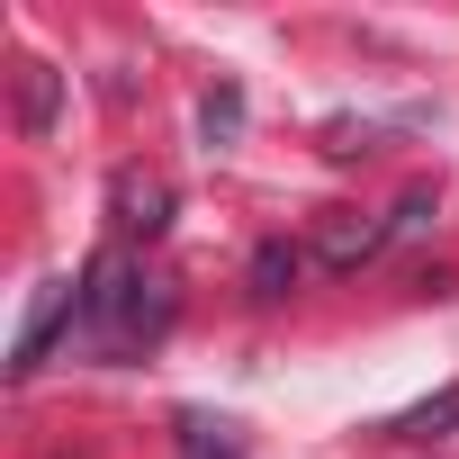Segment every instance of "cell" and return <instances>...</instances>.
Here are the masks:
<instances>
[{"label":"cell","instance_id":"cell-1","mask_svg":"<svg viewBox=\"0 0 459 459\" xmlns=\"http://www.w3.org/2000/svg\"><path fill=\"white\" fill-rule=\"evenodd\" d=\"M82 325H100L117 351H126V342H153V333L171 325V289L144 280L126 253H100V262L82 271Z\"/></svg>","mask_w":459,"mask_h":459},{"label":"cell","instance_id":"cell-2","mask_svg":"<svg viewBox=\"0 0 459 459\" xmlns=\"http://www.w3.org/2000/svg\"><path fill=\"white\" fill-rule=\"evenodd\" d=\"M64 316H82V289H73V280H46L37 307H28V333H19V351H10V378H37V369H46V342H55Z\"/></svg>","mask_w":459,"mask_h":459},{"label":"cell","instance_id":"cell-3","mask_svg":"<svg viewBox=\"0 0 459 459\" xmlns=\"http://www.w3.org/2000/svg\"><path fill=\"white\" fill-rule=\"evenodd\" d=\"M378 244H387V225H360V216H325L316 225V262L325 271H360Z\"/></svg>","mask_w":459,"mask_h":459},{"label":"cell","instance_id":"cell-4","mask_svg":"<svg viewBox=\"0 0 459 459\" xmlns=\"http://www.w3.org/2000/svg\"><path fill=\"white\" fill-rule=\"evenodd\" d=\"M117 225H126V235H162V225H171V189L162 180H144V171H117Z\"/></svg>","mask_w":459,"mask_h":459},{"label":"cell","instance_id":"cell-5","mask_svg":"<svg viewBox=\"0 0 459 459\" xmlns=\"http://www.w3.org/2000/svg\"><path fill=\"white\" fill-rule=\"evenodd\" d=\"M55 108H64V73L55 64H19V126L55 135Z\"/></svg>","mask_w":459,"mask_h":459},{"label":"cell","instance_id":"cell-6","mask_svg":"<svg viewBox=\"0 0 459 459\" xmlns=\"http://www.w3.org/2000/svg\"><path fill=\"white\" fill-rule=\"evenodd\" d=\"M180 459H244V432L225 423V414H180Z\"/></svg>","mask_w":459,"mask_h":459},{"label":"cell","instance_id":"cell-7","mask_svg":"<svg viewBox=\"0 0 459 459\" xmlns=\"http://www.w3.org/2000/svg\"><path fill=\"white\" fill-rule=\"evenodd\" d=\"M298 271H307V253H298V244H262V253H253V298H289V289H298Z\"/></svg>","mask_w":459,"mask_h":459},{"label":"cell","instance_id":"cell-8","mask_svg":"<svg viewBox=\"0 0 459 459\" xmlns=\"http://www.w3.org/2000/svg\"><path fill=\"white\" fill-rule=\"evenodd\" d=\"M459 423V387H441V396H423V405H405L387 432H405V441H432V432H450Z\"/></svg>","mask_w":459,"mask_h":459},{"label":"cell","instance_id":"cell-9","mask_svg":"<svg viewBox=\"0 0 459 459\" xmlns=\"http://www.w3.org/2000/svg\"><path fill=\"white\" fill-rule=\"evenodd\" d=\"M432 216H441V198H432V189H405V198H396V216H387V244H396V235H423Z\"/></svg>","mask_w":459,"mask_h":459},{"label":"cell","instance_id":"cell-10","mask_svg":"<svg viewBox=\"0 0 459 459\" xmlns=\"http://www.w3.org/2000/svg\"><path fill=\"white\" fill-rule=\"evenodd\" d=\"M235 117H244V100H235V91H216V100H207V135H235Z\"/></svg>","mask_w":459,"mask_h":459}]
</instances>
